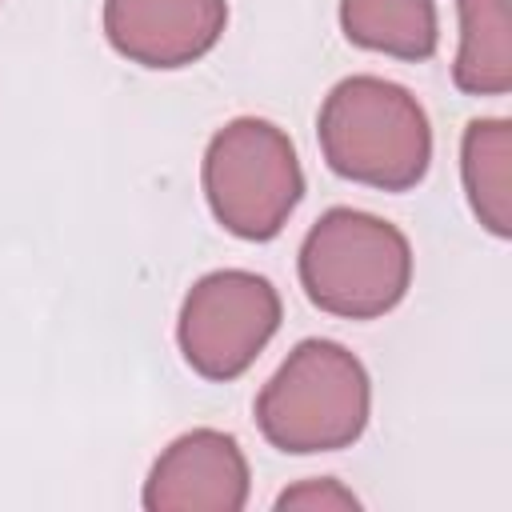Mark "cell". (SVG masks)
<instances>
[{"mask_svg":"<svg viewBox=\"0 0 512 512\" xmlns=\"http://www.w3.org/2000/svg\"><path fill=\"white\" fill-rule=\"evenodd\" d=\"M304 296L340 320H376L392 312L412 284L408 236L372 212L328 208L300 244Z\"/></svg>","mask_w":512,"mask_h":512,"instance_id":"3","label":"cell"},{"mask_svg":"<svg viewBox=\"0 0 512 512\" xmlns=\"http://www.w3.org/2000/svg\"><path fill=\"white\" fill-rule=\"evenodd\" d=\"M460 180L472 216L492 236H512V124L500 116L472 120L460 140Z\"/></svg>","mask_w":512,"mask_h":512,"instance_id":"8","label":"cell"},{"mask_svg":"<svg viewBox=\"0 0 512 512\" xmlns=\"http://www.w3.org/2000/svg\"><path fill=\"white\" fill-rule=\"evenodd\" d=\"M280 328V292L248 268L200 276L180 304L176 344L188 368L204 380L244 376Z\"/></svg>","mask_w":512,"mask_h":512,"instance_id":"5","label":"cell"},{"mask_svg":"<svg viewBox=\"0 0 512 512\" xmlns=\"http://www.w3.org/2000/svg\"><path fill=\"white\" fill-rule=\"evenodd\" d=\"M372 416L368 368L336 340H300L256 396L264 440L292 456L356 444Z\"/></svg>","mask_w":512,"mask_h":512,"instance_id":"2","label":"cell"},{"mask_svg":"<svg viewBox=\"0 0 512 512\" xmlns=\"http://www.w3.org/2000/svg\"><path fill=\"white\" fill-rule=\"evenodd\" d=\"M204 196L224 232L272 240L304 196V172L288 132L260 116L228 120L204 148Z\"/></svg>","mask_w":512,"mask_h":512,"instance_id":"4","label":"cell"},{"mask_svg":"<svg viewBox=\"0 0 512 512\" xmlns=\"http://www.w3.org/2000/svg\"><path fill=\"white\" fill-rule=\"evenodd\" d=\"M248 488L252 476L236 436L192 428L156 456L140 500L148 512H240Z\"/></svg>","mask_w":512,"mask_h":512,"instance_id":"6","label":"cell"},{"mask_svg":"<svg viewBox=\"0 0 512 512\" xmlns=\"http://www.w3.org/2000/svg\"><path fill=\"white\" fill-rule=\"evenodd\" d=\"M316 136L336 176L380 192L416 188L432 164L424 104L384 76H344L320 104Z\"/></svg>","mask_w":512,"mask_h":512,"instance_id":"1","label":"cell"},{"mask_svg":"<svg viewBox=\"0 0 512 512\" xmlns=\"http://www.w3.org/2000/svg\"><path fill=\"white\" fill-rule=\"evenodd\" d=\"M228 0H104L108 44L140 68H184L216 48Z\"/></svg>","mask_w":512,"mask_h":512,"instance_id":"7","label":"cell"},{"mask_svg":"<svg viewBox=\"0 0 512 512\" xmlns=\"http://www.w3.org/2000/svg\"><path fill=\"white\" fill-rule=\"evenodd\" d=\"M460 48L452 80L468 96H504L512 88V12L508 0H456Z\"/></svg>","mask_w":512,"mask_h":512,"instance_id":"9","label":"cell"},{"mask_svg":"<svg viewBox=\"0 0 512 512\" xmlns=\"http://www.w3.org/2000/svg\"><path fill=\"white\" fill-rule=\"evenodd\" d=\"M288 508H296V512H356L360 496L332 476H312L276 496V512H288Z\"/></svg>","mask_w":512,"mask_h":512,"instance_id":"11","label":"cell"},{"mask_svg":"<svg viewBox=\"0 0 512 512\" xmlns=\"http://www.w3.org/2000/svg\"><path fill=\"white\" fill-rule=\"evenodd\" d=\"M340 28L356 48L428 60L440 40L436 0H340Z\"/></svg>","mask_w":512,"mask_h":512,"instance_id":"10","label":"cell"}]
</instances>
